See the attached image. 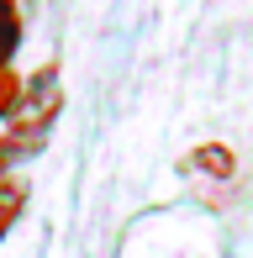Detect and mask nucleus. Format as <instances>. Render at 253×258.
Returning <instances> with one entry per match:
<instances>
[{
  "mask_svg": "<svg viewBox=\"0 0 253 258\" xmlns=\"http://www.w3.org/2000/svg\"><path fill=\"white\" fill-rule=\"evenodd\" d=\"M21 211H27V184L21 179H0V242L11 237V227L21 221Z\"/></svg>",
  "mask_w": 253,
  "mask_h": 258,
  "instance_id": "f257e3e1",
  "label": "nucleus"
},
{
  "mask_svg": "<svg viewBox=\"0 0 253 258\" xmlns=\"http://www.w3.org/2000/svg\"><path fill=\"white\" fill-rule=\"evenodd\" d=\"M16 42H21L16 0H0V74H6V69H11V58H16Z\"/></svg>",
  "mask_w": 253,
  "mask_h": 258,
  "instance_id": "f03ea898",
  "label": "nucleus"
},
{
  "mask_svg": "<svg viewBox=\"0 0 253 258\" xmlns=\"http://www.w3.org/2000/svg\"><path fill=\"white\" fill-rule=\"evenodd\" d=\"M16 100H21V79L11 74H0V121H11V111H16Z\"/></svg>",
  "mask_w": 253,
  "mask_h": 258,
  "instance_id": "7ed1b4c3",
  "label": "nucleus"
}]
</instances>
